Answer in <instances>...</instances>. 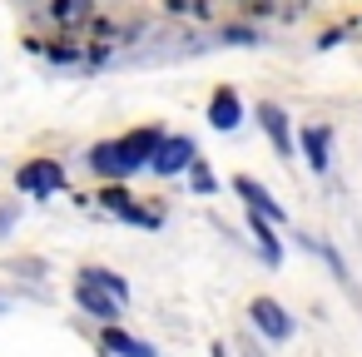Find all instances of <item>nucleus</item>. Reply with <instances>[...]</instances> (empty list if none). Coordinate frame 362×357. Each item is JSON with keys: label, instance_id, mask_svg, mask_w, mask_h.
<instances>
[{"label": "nucleus", "instance_id": "nucleus-1", "mask_svg": "<svg viewBox=\"0 0 362 357\" xmlns=\"http://www.w3.org/2000/svg\"><path fill=\"white\" fill-rule=\"evenodd\" d=\"M154 149H159V129H134V134H124L115 144H95L90 149V169L105 174V179H129L139 164L154 159Z\"/></svg>", "mask_w": 362, "mask_h": 357}, {"label": "nucleus", "instance_id": "nucleus-2", "mask_svg": "<svg viewBox=\"0 0 362 357\" xmlns=\"http://www.w3.org/2000/svg\"><path fill=\"white\" fill-rule=\"evenodd\" d=\"M16 184H21L25 194L45 199V194H55V189L65 184V174H60V164H55V159H35V164H25V169L16 174Z\"/></svg>", "mask_w": 362, "mask_h": 357}, {"label": "nucleus", "instance_id": "nucleus-3", "mask_svg": "<svg viewBox=\"0 0 362 357\" xmlns=\"http://www.w3.org/2000/svg\"><path fill=\"white\" fill-rule=\"evenodd\" d=\"M154 174H179V169H194V139H159L154 149Z\"/></svg>", "mask_w": 362, "mask_h": 357}, {"label": "nucleus", "instance_id": "nucleus-4", "mask_svg": "<svg viewBox=\"0 0 362 357\" xmlns=\"http://www.w3.org/2000/svg\"><path fill=\"white\" fill-rule=\"evenodd\" d=\"M233 189L248 199V213H253V218H263V223H283V218H288V213H283V209L268 199V189H263V184H253V179H238Z\"/></svg>", "mask_w": 362, "mask_h": 357}, {"label": "nucleus", "instance_id": "nucleus-5", "mask_svg": "<svg viewBox=\"0 0 362 357\" xmlns=\"http://www.w3.org/2000/svg\"><path fill=\"white\" fill-rule=\"evenodd\" d=\"M253 322H258V327H263V332H268L273 342L293 337V317H288V312H283V308H278L273 298H258V303H253Z\"/></svg>", "mask_w": 362, "mask_h": 357}, {"label": "nucleus", "instance_id": "nucleus-6", "mask_svg": "<svg viewBox=\"0 0 362 357\" xmlns=\"http://www.w3.org/2000/svg\"><path fill=\"white\" fill-rule=\"evenodd\" d=\"M258 119H263V129H268L273 149H278V154H293V134H288V119H283V110H278V105H258Z\"/></svg>", "mask_w": 362, "mask_h": 357}, {"label": "nucleus", "instance_id": "nucleus-7", "mask_svg": "<svg viewBox=\"0 0 362 357\" xmlns=\"http://www.w3.org/2000/svg\"><path fill=\"white\" fill-rule=\"evenodd\" d=\"M100 204H105L110 213H119V218H129V223H144V228H154V223H159L154 213H144V209H134L124 189H105V194H100Z\"/></svg>", "mask_w": 362, "mask_h": 357}, {"label": "nucleus", "instance_id": "nucleus-8", "mask_svg": "<svg viewBox=\"0 0 362 357\" xmlns=\"http://www.w3.org/2000/svg\"><path fill=\"white\" fill-rule=\"evenodd\" d=\"M209 119H214V129H238V119H243L238 95H233V90H218L214 105H209Z\"/></svg>", "mask_w": 362, "mask_h": 357}, {"label": "nucleus", "instance_id": "nucleus-9", "mask_svg": "<svg viewBox=\"0 0 362 357\" xmlns=\"http://www.w3.org/2000/svg\"><path fill=\"white\" fill-rule=\"evenodd\" d=\"M75 298H80V303H85V308L95 312V317H115V312H119V303H115V298H110L105 288H95L90 278H80V288H75Z\"/></svg>", "mask_w": 362, "mask_h": 357}, {"label": "nucleus", "instance_id": "nucleus-10", "mask_svg": "<svg viewBox=\"0 0 362 357\" xmlns=\"http://www.w3.org/2000/svg\"><path fill=\"white\" fill-rule=\"evenodd\" d=\"M105 347H110V352H119V357H154V347L134 342V337H129V332H119V327H110V332H105Z\"/></svg>", "mask_w": 362, "mask_h": 357}, {"label": "nucleus", "instance_id": "nucleus-11", "mask_svg": "<svg viewBox=\"0 0 362 357\" xmlns=\"http://www.w3.org/2000/svg\"><path fill=\"white\" fill-rule=\"evenodd\" d=\"M303 149H308V164L313 169H327V129H308L303 134Z\"/></svg>", "mask_w": 362, "mask_h": 357}, {"label": "nucleus", "instance_id": "nucleus-12", "mask_svg": "<svg viewBox=\"0 0 362 357\" xmlns=\"http://www.w3.org/2000/svg\"><path fill=\"white\" fill-rule=\"evenodd\" d=\"M80 278H90L95 288H105L115 303H124L129 298V288H124V278H115V273H105V268H90V273H80Z\"/></svg>", "mask_w": 362, "mask_h": 357}, {"label": "nucleus", "instance_id": "nucleus-13", "mask_svg": "<svg viewBox=\"0 0 362 357\" xmlns=\"http://www.w3.org/2000/svg\"><path fill=\"white\" fill-rule=\"evenodd\" d=\"M194 184H199V189H214V174H209L204 164H194Z\"/></svg>", "mask_w": 362, "mask_h": 357}, {"label": "nucleus", "instance_id": "nucleus-14", "mask_svg": "<svg viewBox=\"0 0 362 357\" xmlns=\"http://www.w3.org/2000/svg\"><path fill=\"white\" fill-rule=\"evenodd\" d=\"M243 357H263V352H253V347H248V352H243Z\"/></svg>", "mask_w": 362, "mask_h": 357}]
</instances>
